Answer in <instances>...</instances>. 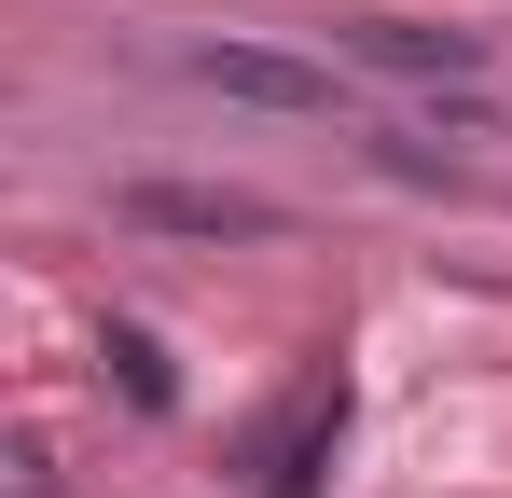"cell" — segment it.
<instances>
[{
  "label": "cell",
  "instance_id": "2",
  "mask_svg": "<svg viewBox=\"0 0 512 498\" xmlns=\"http://www.w3.org/2000/svg\"><path fill=\"white\" fill-rule=\"evenodd\" d=\"M111 208H125V236H208V249H263L277 236V208L236 194V180H125Z\"/></svg>",
  "mask_w": 512,
  "mask_h": 498
},
{
  "label": "cell",
  "instance_id": "1",
  "mask_svg": "<svg viewBox=\"0 0 512 498\" xmlns=\"http://www.w3.org/2000/svg\"><path fill=\"white\" fill-rule=\"evenodd\" d=\"M180 70L208 83V97H236V111H277V125H319V111H333V70L291 56V42H236V28H222V42H194Z\"/></svg>",
  "mask_w": 512,
  "mask_h": 498
},
{
  "label": "cell",
  "instance_id": "4",
  "mask_svg": "<svg viewBox=\"0 0 512 498\" xmlns=\"http://www.w3.org/2000/svg\"><path fill=\"white\" fill-rule=\"evenodd\" d=\"M97 360H111V374H125V402H139V415H167V402H180V374H167V346H153V332H139V319H111V332H97Z\"/></svg>",
  "mask_w": 512,
  "mask_h": 498
},
{
  "label": "cell",
  "instance_id": "3",
  "mask_svg": "<svg viewBox=\"0 0 512 498\" xmlns=\"http://www.w3.org/2000/svg\"><path fill=\"white\" fill-rule=\"evenodd\" d=\"M346 56L388 83H485V28H429V14H346Z\"/></svg>",
  "mask_w": 512,
  "mask_h": 498
}]
</instances>
